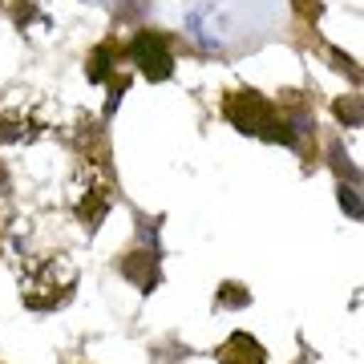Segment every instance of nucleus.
<instances>
[{"mask_svg": "<svg viewBox=\"0 0 364 364\" xmlns=\"http://www.w3.org/2000/svg\"><path fill=\"white\" fill-rule=\"evenodd\" d=\"M53 0H16L13 4V16H16V28L28 33V37H41L53 28V13H49Z\"/></svg>", "mask_w": 364, "mask_h": 364, "instance_id": "obj_10", "label": "nucleus"}, {"mask_svg": "<svg viewBox=\"0 0 364 364\" xmlns=\"http://www.w3.org/2000/svg\"><path fill=\"white\" fill-rule=\"evenodd\" d=\"M296 13L304 16L308 25H316V21H320V13H324V4H320V0H296Z\"/></svg>", "mask_w": 364, "mask_h": 364, "instance_id": "obj_14", "label": "nucleus"}, {"mask_svg": "<svg viewBox=\"0 0 364 364\" xmlns=\"http://www.w3.org/2000/svg\"><path fill=\"white\" fill-rule=\"evenodd\" d=\"M126 61H130L146 81H166L174 73V49H170V41L154 28H142V33H134L130 45H126Z\"/></svg>", "mask_w": 364, "mask_h": 364, "instance_id": "obj_5", "label": "nucleus"}, {"mask_svg": "<svg viewBox=\"0 0 364 364\" xmlns=\"http://www.w3.org/2000/svg\"><path fill=\"white\" fill-rule=\"evenodd\" d=\"M25 247H28V223L13 219L4 231H0V255L16 263V259H25Z\"/></svg>", "mask_w": 364, "mask_h": 364, "instance_id": "obj_11", "label": "nucleus"}, {"mask_svg": "<svg viewBox=\"0 0 364 364\" xmlns=\"http://www.w3.org/2000/svg\"><path fill=\"white\" fill-rule=\"evenodd\" d=\"M215 308H223V312H239V308H251V291L243 284H219V291H215Z\"/></svg>", "mask_w": 364, "mask_h": 364, "instance_id": "obj_12", "label": "nucleus"}, {"mask_svg": "<svg viewBox=\"0 0 364 364\" xmlns=\"http://www.w3.org/2000/svg\"><path fill=\"white\" fill-rule=\"evenodd\" d=\"M223 117L231 122L239 134H251V138H272V142H287L291 146V134H287L284 117L263 93L255 90H239L223 97Z\"/></svg>", "mask_w": 364, "mask_h": 364, "instance_id": "obj_3", "label": "nucleus"}, {"mask_svg": "<svg viewBox=\"0 0 364 364\" xmlns=\"http://www.w3.org/2000/svg\"><path fill=\"white\" fill-rule=\"evenodd\" d=\"M215 356H219V364H267L263 344L255 336H247V332H231Z\"/></svg>", "mask_w": 364, "mask_h": 364, "instance_id": "obj_8", "label": "nucleus"}, {"mask_svg": "<svg viewBox=\"0 0 364 364\" xmlns=\"http://www.w3.org/2000/svg\"><path fill=\"white\" fill-rule=\"evenodd\" d=\"M85 77L93 85H109V109L105 114H114L117 97L130 85V81L122 77V49H117V41H102L97 49H90V57H85Z\"/></svg>", "mask_w": 364, "mask_h": 364, "instance_id": "obj_6", "label": "nucleus"}, {"mask_svg": "<svg viewBox=\"0 0 364 364\" xmlns=\"http://www.w3.org/2000/svg\"><path fill=\"white\" fill-rule=\"evenodd\" d=\"M65 203L73 210V219L90 235L105 223V215L114 210V178H109V166L102 158H81L77 162V170L65 182Z\"/></svg>", "mask_w": 364, "mask_h": 364, "instance_id": "obj_2", "label": "nucleus"}, {"mask_svg": "<svg viewBox=\"0 0 364 364\" xmlns=\"http://www.w3.org/2000/svg\"><path fill=\"white\" fill-rule=\"evenodd\" d=\"M336 117L344 122V126H352V130H356V126H360V102H356V97H348V102L340 97V102H336Z\"/></svg>", "mask_w": 364, "mask_h": 364, "instance_id": "obj_13", "label": "nucleus"}, {"mask_svg": "<svg viewBox=\"0 0 364 364\" xmlns=\"http://www.w3.org/2000/svg\"><path fill=\"white\" fill-rule=\"evenodd\" d=\"M65 142L73 146V150H81V158H102L105 154V134H102V126H97L90 114H81L77 122L69 126Z\"/></svg>", "mask_w": 364, "mask_h": 364, "instance_id": "obj_9", "label": "nucleus"}, {"mask_svg": "<svg viewBox=\"0 0 364 364\" xmlns=\"http://www.w3.org/2000/svg\"><path fill=\"white\" fill-rule=\"evenodd\" d=\"M45 130H49V117L33 93H9L0 102V142L4 146H33Z\"/></svg>", "mask_w": 364, "mask_h": 364, "instance_id": "obj_4", "label": "nucleus"}, {"mask_svg": "<svg viewBox=\"0 0 364 364\" xmlns=\"http://www.w3.org/2000/svg\"><path fill=\"white\" fill-rule=\"evenodd\" d=\"M328 57L336 61V69H344V73H352V77H356V61H352V57H344V53L332 49V45H328Z\"/></svg>", "mask_w": 364, "mask_h": 364, "instance_id": "obj_16", "label": "nucleus"}, {"mask_svg": "<svg viewBox=\"0 0 364 364\" xmlns=\"http://www.w3.org/2000/svg\"><path fill=\"white\" fill-rule=\"evenodd\" d=\"M77 291V263L69 255H41L21 272V304L28 312H57Z\"/></svg>", "mask_w": 364, "mask_h": 364, "instance_id": "obj_1", "label": "nucleus"}, {"mask_svg": "<svg viewBox=\"0 0 364 364\" xmlns=\"http://www.w3.org/2000/svg\"><path fill=\"white\" fill-rule=\"evenodd\" d=\"M340 207L348 210L352 219H360V198H356V191H348V186H340Z\"/></svg>", "mask_w": 364, "mask_h": 364, "instance_id": "obj_15", "label": "nucleus"}, {"mask_svg": "<svg viewBox=\"0 0 364 364\" xmlns=\"http://www.w3.org/2000/svg\"><path fill=\"white\" fill-rule=\"evenodd\" d=\"M9 198H13V178H9V170L0 166V207H4Z\"/></svg>", "mask_w": 364, "mask_h": 364, "instance_id": "obj_17", "label": "nucleus"}, {"mask_svg": "<svg viewBox=\"0 0 364 364\" xmlns=\"http://www.w3.org/2000/svg\"><path fill=\"white\" fill-rule=\"evenodd\" d=\"M117 272L126 275L138 291H146V296H150V291L158 287V279H162V275H158V255L154 251H130V255H122V259H117Z\"/></svg>", "mask_w": 364, "mask_h": 364, "instance_id": "obj_7", "label": "nucleus"}]
</instances>
